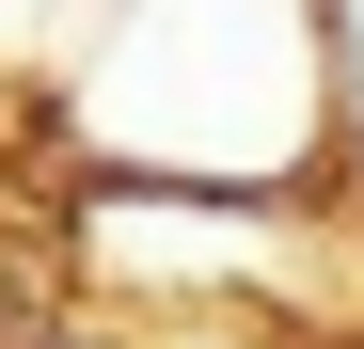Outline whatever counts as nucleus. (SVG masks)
Returning <instances> with one entry per match:
<instances>
[{"label": "nucleus", "mask_w": 364, "mask_h": 349, "mask_svg": "<svg viewBox=\"0 0 364 349\" xmlns=\"http://www.w3.org/2000/svg\"><path fill=\"white\" fill-rule=\"evenodd\" d=\"M48 95L127 191L269 207L333 159V16L317 0H95Z\"/></svg>", "instance_id": "nucleus-1"}, {"label": "nucleus", "mask_w": 364, "mask_h": 349, "mask_svg": "<svg viewBox=\"0 0 364 349\" xmlns=\"http://www.w3.org/2000/svg\"><path fill=\"white\" fill-rule=\"evenodd\" d=\"M0 349H143V333H111V318H16Z\"/></svg>", "instance_id": "nucleus-2"}]
</instances>
